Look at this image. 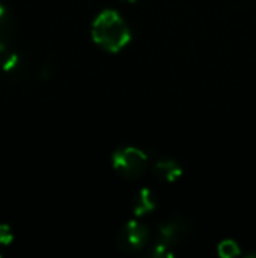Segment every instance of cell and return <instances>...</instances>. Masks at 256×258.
Here are the masks:
<instances>
[{
	"mask_svg": "<svg viewBox=\"0 0 256 258\" xmlns=\"http://www.w3.org/2000/svg\"><path fill=\"white\" fill-rule=\"evenodd\" d=\"M189 234V224L180 216H172L167 221L161 222L157 231V243L149 251V255L154 258L172 257V249L183 242Z\"/></svg>",
	"mask_w": 256,
	"mask_h": 258,
	"instance_id": "2",
	"label": "cell"
},
{
	"mask_svg": "<svg viewBox=\"0 0 256 258\" xmlns=\"http://www.w3.org/2000/svg\"><path fill=\"white\" fill-rule=\"evenodd\" d=\"M94 42L109 53H118L131 39L127 21L113 9H106L97 15L92 23Z\"/></svg>",
	"mask_w": 256,
	"mask_h": 258,
	"instance_id": "1",
	"label": "cell"
},
{
	"mask_svg": "<svg viewBox=\"0 0 256 258\" xmlns=\"http://www.w3.org/2000/svg\"><path fill=\"white\" fill-rule=\"evenodd\" d=\"M152 172L155 178L164 183H174L183 175V168L180 163L169 157H160L152 165Z\"/></svg>",
	"mask_w": 256,
	"mask_h": 258,
	"instance_id": "5",
	"label": "cell"
},
{
	"mask_svg": "<svg viewBox=\"0 0 256 258\" xmlns=\"http://www.w3.org/2000/svg\"><path fill=\"white\" fill-rule=\"evenodd\" d=\"M14 35V20L9 11L0 5V57L9 53V44Z\"/></svg>",
	"mask_w": 256,
	"mask_h": 258,
	"instance_id": "7",
	"label": "cell"
},
{
	"mask_svg": "<svg viewBox=\"0 0 256 258\" xmlns=\"http://www.w3.org/2000/svg\"><path fill=\"white\" fill-rule=\"evenodd\" d=\"M113 169L116 174L125 180H137L148 169L149 157L139 148L122 147L118 148L112 156Z\"/></svg>",
	"mask_w": 256,
	"mask_h": 258,
	"instance_id": "3",
	"label": "cell"
},
{
	"mask_svg": "<svg viewBox=\"0 0 256 258\" xmlns=\"http://www.w3.org/2000/svg\"><path fill=\"white\" fill-rule=\"evenodd\" d=\"M12 231L8 225H0V246L9 245L12 242Z\"/></svg>",
	"mask_w": 256,
	"mask_h": 258,
	"instance_id": "9",
	"label": "cell"
},
{
	"mask_svg": "<svg viewBox=\"0 0 256 258\" xmlns=\"http://www.w3.org/2000/svg\"><path fill=\"white\" fill-rule=\"evenodd\" d=\"M157 197L151 189H140L133 200V213L137 218L151 215L157 209Z\"/></svg>",
	"mask_w": 256,
	"mask_h": 258,
	"instance_id": "6",
	"label": "cell"
},
{
	"mask_svg": "<svg viewBox=\"0 0 256 258\" xmlns=\"http://www.w3.org/2000/svg\"><path fill=\"white\" fill-rule=\"evenodd\" d=\"M122 2H128V3H134V2H137V0H122Z\"/></svg>",
	"mask_w": 256,
	"mask_h": 258,
	"instance_id": "10",
	"label": "cell"
},
{
	"mask_svg": "<svg viewBox=\"0 0 256 258\" xmlns=\"http://www.w3.org/2000/svg\"><path fill=\"white\" fill-rule=\"evenodd\" d=\"M149 242V228L140 222L130 221L116 236V245L122 252L134 254L145 249Z\"/></svg>",
	"mask_w": 256,
	"mask_h": 258,
	"instance_id": "4",
	"label": "cell"
},
{
	"mask_svg": "<svg viewBox=\"0 0 256 258\" xmlns=\"http://www.w3.org/2000/svg\"><path fill=\"white\" fill-rule=\"evenodd\" d=\"M217 252L222 258H234L237 255H240V246L234 242V240H223L220 242L219 248H217Z\"/></svg>",
	"mask_w": 256,
	"mask_h": 258,
	"instance_id": "8",
	"label": "cell"
}]
</instances>
